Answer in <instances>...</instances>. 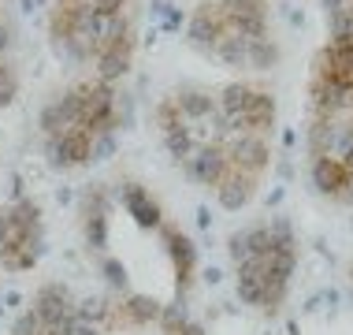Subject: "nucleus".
Returning <instances> with one entry per match:
<instances>
[{
    "label": "nucleus",
    "mask_w": 353,
    "mask_h": 335,
    "mask_svg": "<svg viewBox=\"0 0 353 335\" xmlns=\"http://www.w3.org/2000/svg\"><path fill=\"white\" fill-rule=\"evenodd\" d=\"M130 64H134V34H127V37H119V41L104 45V49L97 52V60H93L97 79L108 82V86H116L119 79H127Z\"/></svg>",
    "instance_id": "nucleus-11"
},
{
    "label": "nucleus",
    "mask_w": 353,
    "mask_h": 335,
    "mask_svg": "<svg viewBox=\"0 0 353 335\" xmlns=\"http://www.w3.org/2000/svg\"><path fill=\"white\" fill-rule=\"evenodd\" d=\"M327 26H331V41H353V8L327 15Z\"/></svg>",
    "instance_id": "nucleus-21"
},
{
    "label": "nucleus",
    "mask_w": 353,
    "mask_h": 335,
    "mask_svg": "<svg viewBox=\"0 0 353 335\" xmlns=\"http://www.w3.org/2000/svg\"><path fill=\"white\" fill-rule=\"evenodd\" d=\"M275 116H279V104H275V97L268 90H253V101H250V108H245V134H268L275 131Z\"/></svg>",
    "instance_id": "nucleus-14"
},
{
    "label": "nucleus",
    "mask_w": 353,
    "mask_h": 335,
    "mask_svg": "<svg viewBox=\"0 0 353 335\" xmlns=\"http://www.w3.org/2000/svg\"><path fill=\"white\" fill-rule=\"evenodd\" d=\"M283 60V49L272 41V37H256L250 41V67L253 71H272V67H279Z\"/></svg>",
    "instance_id": "nucleus-18"
},
{
    "label": "nucleus",
    "mask_w": 353,
    "mask_h": 335,
    "mask_svg": "<svg viewBox=\"0 0 353 335\" xmlns=\"http://www.w3.org/2000/svg\"><path fill=\"white\" fill-rule=\"evenodd\" d=\"M179 26H186V15H183V12H175V8H168V15H164V30H179Z\"/></svg>",
    "instance_id": "nucleus-26"
},
{
    "label": "nucleus",
    "mask_w": 353,
    "mask_h": 335,
    "mask_svg": "<svg viewBox=\"0 0 353 335\" xmlns=\"http://www.w3.org/2000/svg\"><path fill=\"white\" fill-rule=\"evenodd\" d=\"M157 231H160V238H164L171 268H175V291L186 294V287H190V280H194V272H197V246L190 242L186 231H179L175 224H160Z\"/></svg>",
    "instance_id": "nucleus-5"
},
{
    "label": "nucleus",
    "mask_w": 353,
    "mask_h": 335,
    "mask_svg": "<svg viewBox=\"0 0 353 335\" xmlns=\"http://www.w3.org/2000/svg\"><path fill=\"white\" fill-rule=\"evenodd\" d=\"M71 335H104L101 324H85V320H74V332Z\"/></svg>",
    "instance_id": "nucleus-27"
},
{
    "label": "nucleus",
    "mask_w": 353,
    "mask_h": 335,
    "mask_svg": "<svg viewBox=\"0 0 353 335\" xmlns=\"http://www.w3.org/2000/svg\"><path fill=\"white\" fill-rule=\"evenodd\" d=\"M12 49H15V30L8 19H0V60H12Z\"/></svg>",
    "instance_id": "nucleus-23"
},
{
    "label": "nucleus",
    "mask_w": 353,
    "mask_h": 335,
    "mask_svg": "<svg viewBox=\"0 0 353 335\" xmlns=\"http://www.w3.org/2000/svg\"><path fill=\"white\" fill-rule=\"evenodd\" d=\"M168 97L175 101L179 116H183L186 123H208V119L219 116L216 93L205 90V86H194V82H190V86H179V90H171Z\"/></svg>",
    "instance_id": "nucleus-12"
},
{
    "label": "nucleus",
    "mask_w": 353,
    "mask_h": 335,
    "mask_svg": "<svg viewBox=\"0 0 353 335\" xmlns=\"http://www.w3.org/2000/svg\"><path fill=\"white\" fill-rule=\"evenodd\" d=\"M74 305H79V298L71 294L68 283H41L30 309L37 313L41 324H63V320H79L74 317Z\"/></svg>",
    "instance_id": "nucleus-6"
},
{
    "label": "nucleus",
    "mask_w": 353,
    "mask_h": 335,
    "mask_svg": "<svg viewBox=\"0 0 353 335\" xmlns=\"http://www.w3.org/2000/svg\"><path fill=\"white\" fill-rule=\"evenodd\" d=\"M309 97H312V119H335L339 112L353 108L350 86L335 79H312L309 82Z\"/></svg>",
    "instance_id": "nucleus-10"
},
{
    "label": "nucleus",
    "mask_w": 353,
    "mask_h": 335,
    "mask_svg": "<svg viewBox=\"0 0 353 335\" xmlns=\"http://www.w3.org/2000/svg\"><path fill=\"white\" fill-rule=\"evenodd\" d=\"M90 153H93V134L82 131V127L63 131V134H45V160H49V168H56V171L93 164Z\"/></svg>",
    "instance_id": "nucleus-1"
},
{
    "label": "nucleus",
    "mask_w": 353,
    "mask_h": 335,
    "mask_svg": "<svg viewBox=\"0 0 353 335\" xmlns=\"http://www.w3.org/2000/svg\"><path fill=\"white\" fill-rule=\"evenodd\" d=\"M253 90H256V86H250V82H231V86H223V90L216 93L219 116H245V108H250V101H253Z\"/></svg>",
    "instance_id": "nucleus-16"
},
{
    "label": "nucleus",
    "mask_w": 353,
    "mask_h": 335,
    "mask_svg": "<svg viewBox=\"0 0 353 335\" xmlns=\"http://www.w3.org/2000/svg\"><path fill=\"white\" fill-rule=\"evenodd\" d=\"M227 153H223V146L219 142H205V146H197L194 149V157L183 164V171L190 179H194L197 186H208V190H216L219 186V179L227 175Z\"/></svg>",
    "instance_id": "nucleus-7"
},
{
    "label": "nucleus",
    "mask_w": 353,
    "mask_h": 335,
    "mask_svg": "<svg viewBox=\"0 0 353 335\" xmlns=\"http://www.w3.org/2000/svg\"><path fill=\"white\" fill-rule=\"evenodd\" d=\"M119 201H123V209H127V213L134 216V224H138V227H149V231H157V227L164 224V213H160L157 198H152L141 183H123Z\"/></svg>",
    "instance_id": "nucleus-13"
},
{
    "label": "nucleus",
    "mask_w": 353,
    "mask_h": 335,
    "mask_svg": "<svg viewBox=\"0 0 353 335\" xmlns=\"http://www.w3.org/2000/svg\"><path fill=\"white\" fill-rule=\"evenodd\" d=\"M256 190H261V179L250 175V171H242V168H234V164H227V175L219 179V186L212 190V194L219 201V209L242 213V209L256 198Z\"/></svg>",
    "instance_id": "nucleus-9"
},
{
    "label": "nucleus",
    "mask_w": 353,
    "mask_h": 335,
    "mask_svg": "<svg viewBox=\"0 0 353 335\" xmlns=\"http://www.w3.org/2000/svg\"><path fill=\"white\" fill-rule=\"evenodd\" d=\"M234 272H238L234 276L238 302L261 309V305H264V280H261V272H256V265L253 261H242V265H234Z\"/></svg>",
    "instance_id": "nucleus-15"
},
{
    "label": "nucleus",
    "mask_w": 353,
    "mask_h": 335,
    "mask_svg": "<svg viewBox=\"0 0 353 335\" xmlns=\"http://www.w3.org/2000/svg\"><path fill=\"white\" fill-rule=\"evenodd\" d=\"M108 198L101 186H90L82 194V235L90 250H104L108 246Z\"/></svg>",
    "instance_id": "nucleus-8"
},
{
    "label": "nucleus",
    "mask_w": 353,
    "mask_h": 335,
    "mask_svg": "<svg viewBox=\"0 0 353 335\" xmlns=\"http://www.w3.org/2000/svg\"><path fill=\"white\" fill-rule=\"evenodd\" d=\"M19 90H23V79H19L15 64H12V60H0V108L15 104Z\"/></svg>",
    "instance_id": "nucleus-20"
},
{
    "label": "nucleus",
    "mask_w": 353,
    "mask_h": 335,
    "mask_svg": "<svg viewBox=\"0 0 353 335\" xmlns=\"http://www.w3.org/2000/svg\"><path fill=\"white\" fill-rule=\"evenodd\" d=\"M116 153H119V134H97V138H93L90 160L93 164H104V160H112Z\"/></svg>",
    "instance_id": "nucleus-22"
},
{
    "label": "nucleus",
    "mask_w": 353,
    "mask_h": 335,
    "mask_svg": "<svg viewBox=\"0 0 353 335\" xmlns=\"http://www.w3.org/2000/svg\"><path fill=\"white\" fill-rule=\"evenodd\" d=\"M227 34V23H223V8L219 0H201L194 8V15L186 19V41L194 45L197 52L212 56V49L219 45V37Z\"/></svg>",
    "instance_id": "nucleus-4"
},
{
    "label": "nucleus",
    "mask_w": 353,
    "mask_h": 335,
    "mask_svg": "<svg viewBox=\"0 0 353 335\" xmlns=\"http://www.w3.org/2000/svg\"><path fill=\"white\" fill-rule=\"evenodd\" d=\"M309 179L316 186V194L339 201V205H353V171L339 157H312Z\"/></svg>",
    "instance_id": "nucleus-3"
},
{
    "label": "nucleus",
    "mask_w": 353,
    "mask_h": 335,
    "mask_svg": "<svg viewBox=\"0 0 353 335\" xmlns=\"http://www.w3.org/2000/svg\"><path fill=\"white\" fill-rule=\"evenodd\" d=\"M234 168L250 171V175L264 179V171L272 168V142L264 134H231V138L219 142Z\"/></svg>",
    "instance_id": "nucleus-2"
},
{
    "label": "nucleus",
    "mask_w": 353,
    "mask_h": 335,
    "mask_svg": "<svg viewBox=\"0 0 353 335\" xmlns=\"http://www.w3.org/2000/svg\"><path fill=\"white\" fill-rule=\"evenodd\" d=\"M212 56L223 67H231V71H242V67H250V41L238 37V34H223L219 45L212 49Z\"/></svg>",
    "instance_id": "nucleus-17"
},
{
    "label": "nucleus",
    "mask_w": 353,
    "mask_h": 335,
    "mask_svg": "<svg viewBox=\"0 0 353 335\" xmlns=\"http://www.w3.org/2000/svg\"><path fill=\"white\" fill-rule=\"evenodd\" d=\"M93 4V12H104V15H123L127 12V4L130 0H90Z\"/></svg>",
    "instance_id": "nucleus-25"
},
{
    "label": "nucleus",
    "mask_w": 353,
    "mask_h": 335,
    "mask_svg": "<svg viewBox=\"0 0 353 335\" xmlns=\"http://www.w3.org/2000/svg\"><path fill=\"white\" fill-rule=\"evenodd\" d=\"M335 146V119H312L309 123V153L312 157H331Z\"/></svg>",
    "instance_id": "nucleus-19"
},
{
    "label": "nucleus",
    "mask_w": 353,
    "mask_h": 335,
    "mask_svg": "<svg viewBox=\"0 0 353 335\" xmlns=\"http://www.w3.org/2000/svg\"><path fill=\"white\" fill-rule=\"evenodd\" d=\"M290 23L294 26H305V12H301V8H298V12H290Z\"/></svg>",
    "instance_id": "nucleus-29"
},
{
    "label": "nucleus",
    "mask_w": 353,
    "mask_h": 335,
    "mask_svg": "<svg viewBox=\"0 0 353 335\" xmlns=\"http://www.w3.org/2000/svg\"><path fill=\"white\" fill-rule=\"evenodd\" d=\"M320 4H323V12H327V15H335V12H346V0H320Z\"/></svg>",
    "instance_id": "nucleus-28"
},
{
    "label": "nucleus",
    "mask_w": 353,
    "mask_h": 335,
    "mask_svg": "<svg viewBox=\"0 0 353 335\" xmlns=\"http://www.w3.org/2000/svg\"><path fill=\"white\" fill-rule=\"evenodd\" d=\"M104 272H108V283L119 287V291H127V268L119 261H104Z\"/></svg>",
    "instance_id": "nucleus-24"
}]
</instances>
